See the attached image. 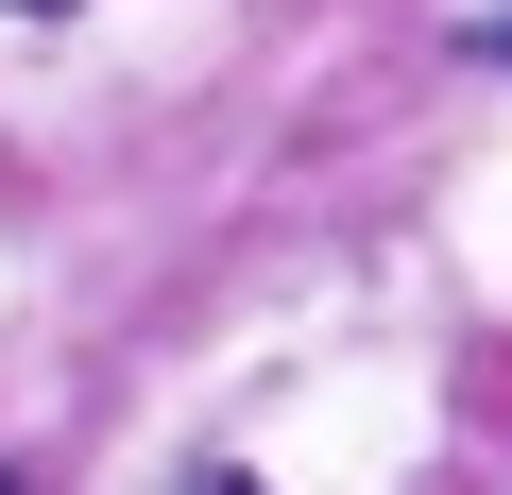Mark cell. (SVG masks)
<instances>
[{"mask_svg":"<svg viewBox=\"0 0 512 495\" xmlns=\"http://www.w3.org/2000/svg\"><path fill=\"white\" fill-rule=\"evenodd\" d=\"M188 495H256V478H188Z\"/></svg>","mask_w":512,"mask_h":495,"instance_id":"cell-1","label":"cell"},{"mask_svg":"<svg viewBox=\"0 0 512 495\" xmlns=\"http://www.w3.org/2000/svg\"><path fill=\"white\" fill-rule=\"evenodd\" d=\"M18 18H69V0H18Z\"/></svg>","mask_w":512,"mask_h":495,"instance_id":"cell-2","label":"cell"},{"mask_svg":"<svg viewBox=\"0 0 512 495\" xmlns=\"http://www.w3.org/2000/svg\"><path fill=\"white\" fill-rule=\"evenodd\" d=\"M0 495H18V478H0Z\"/></svg>","mask_w":512,"mask_h":495,"instance_id":"cell-3","label":"cell"}]
</instances>
